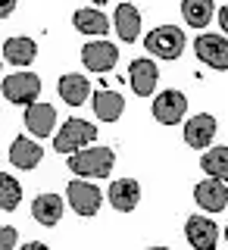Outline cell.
I'll list each match as a JSON object with an SVG mask.
<instances>
[{
  "mask_svg": "<svg viewBox=\"0 0 228 250\" xmlns=\"http://www.w3.org/2000/svg\"><path fill=\"white\" fill-rule=\"evenodd\" d=\"M16 10V0H3V6H0V13H3V16H10Z\"/></svg>",
  "mask_w": 228,
  "mask_h": 250,
  "instance_id": "4316f807",
  "label": "cell"
},
{
  "mask_svg": "<svg viewBox=\"0 0 228 250\" xmlns=\"http://www.w3.org/2000/svg\"><path fill=\"white\" fill-rule=\"evenodd\" d=\"M19 197H22V185L13 175L0 172V207H3V213H13L19 207Z\"/></svg>",
  "mask_w": 228,
  "mask_h": 250,
  "instance_id": "cb8c5ba5",
  "label": "cell"
},
{
  "mask_svg": "<svg viewBox=\"0 0 228 250\" xmlns=\"http://www.w3.org/2000/svg\"><path fill=\"white\" fill-rule=\"evenodd\" d=\"M0 244H3V250H13V247H16V229H13V225H3Z\"/></svg>",
  "mask_w": 228,
  "mask_h": 250,
  "instance_id": "d4e9b609",
  "label": "cell"
},
{
  "mask_svg": "<svg viewBox=\"0 0 228 250\" xmlns=\"http://www.w3.org/2000/svg\"><path fill=\"white\" fill-rule=\"evenodd\" d=\"M113 22H116L113 28H116V35H119V41H125V44L138 41V35H141V13H138L135 3H119L116 6Z\"/></svg>",
  "mask_w": 228,
  "mask_h": 250,
  "instance_id": "2e32d148",
  "label": "cell"
},
{
  "mask_svg": "<svg viewBox=\"0 0 228 250\" xmlns=\"http://www.w3.org/2000/svg\"><path fill=\"white\" fill-rule=\"evenodd\" d=\"M128 82H131V91H135L138 97H150L156 91V82H160V69H156L153 60L141 57L128 66Z\"/></svg>",
  "mask_w": 228,
  "mask_h": 250,
  "instance_id": "30bf717a",
  "label": "cell"
},
{
  "mask_svg": "<svg viewBox=\"0 0 228 250\" xmlns=\"http://www.w3.org/2000/svg\"><path fill=\"white\" fill-rule=\"evenodd\" d=\"M194 53L209 69H228V38L219 35H200L194 41Z\"/></svg>",
  "mask_w": 228,
  "mask_h": 250,
  "instance_id": "9c48e42d",
  "label": "cell"
},
{
  "mask_svg": "<svg viewBox=\"0 0 228 250\" xmlns=\"http://www.w3.org/2000/svg\"><path fill=\"white\" fill-rule=\"evenodd\" d=\"M94 3H97V6H104V3H106V0H94Z\"/></svg>",
  "mask_w": 228,
  "mask_h": 250,
  "instance_id": "83f0119b",
  "label": "cell"
},
{
  "mask_svg": "<svg viewBox=\"0 0 228 250\" xmlns=\"http://www.w3.org/2000/svg\"><path fill=\"white\" fill-rule=\"evenodd\" d=\"M106 197H109L116 213H131V209L138 207V200H141V185L135 178H119V182L109 185Z\"/></svg>",
  "mask_w": 228,
  "mask_h": 250,
  "instance_id": "5bb4252c",
  "label": "cell"
},
{
  "mask_svg": "<svg viewBox=\"0 0 228 250\" xmlns=\"http://www.w3.org/2000/svg\"><path fill=\"white\" fill-rule=\"evenodd\" d=\"M72 22H75V28L82 31V35H91V38H104L106 31H109V19L100 10H75L72 16Z\"/></svg>",
  "mask_w": 228,
  "mask_h": 250,
  "instance_id": "44dd1931",
  "label": "cell"
},
{
  "mask_svg": "<svg viewBox=\"0 0 228 250\" xmlns=\"http://www.w3.org/2000/svg\"><path fill=\"white\" fill-rule=\"evenodd\" d=\"M91 106H94V116L100 122H116L125 109V97L119 91H94Z\"/></svg>",
  "mask_w": 228,
  "mask_h": 250,
  "instance_id": "e0dca14e",
  "label": "cell"
},
{
  "mask_svg": "<svg viewBox=\"0 0 228 250\" xmlns=\"http://www.w3.org/2000/svg\"><path fill=\"white\" fill-rule=\"evenodd\" d=\"M200 169L213 178H222L228 182V147H213L200 156Z\"/></svg>",
  "mask_w": 228,
  "mask_h": 250,
  "instance_id": "603a6c76",
  "label": "cell"
},
{
  "mask_svg": "<svg viewBox=\"0 0 228 250\" xmlns=\"http://www.w3.org/2000/svg\"><path fill=\"white\" fill-rule=\"evenodd\" d=\"M94 138H97V125H91L84 119H69L57 135H53V150L57 153H75V150H82V147L94 144Z\"/></svg>",
  "mask_w": 228,
  "mask_h": 250,
  "instance_id": "7a4b0ae2",
  "label": "cell"
},
{
  "mask_svg": "<svg viewBox=\"0 0 228 250\" xmlns=\"http://www.w3.org/2000/svg\"><path fill=\"white\" fill-rule=\"evenodd\" d=\"M66 200H69V207H72L78 216H97L100 203H104V197H100V191H97V185L88 182V178H75V182H69Z\"/></svg>",
  "mask_w": 228,
  "mask_h": 250,
  "instance_id": "5b68a950",
  "label": "cell"
},
{
  "mask_svg": "<svg viewBox=\"0 0 228 250\" xmlns=\"http://www.w3.org/2000/svg\"><path fill=\"white\" fill-rule=\"evenodd\" d=\"M25 125L35 138H50L53 125H57V109L44 100H35V104L25 106Z\"/></svg>",
  "mask_w": 228,
  "mask_h": 250,
  "instance_id": "4fadbf2b",
  "label": "cell"
},
{
  "mask_svg": "<svg viewBox=\"0 0 228 250\" xmlns=\"http://www.w3.org/2000/svg\"><path fill=\"white\" fill-rule=\"evenodd\" d=\"M57 91H60V100H66L69 106H82V104H88V100H91V82L84 75H78V72L60 75Z\"/></svg>",
  "mask_w": 228,
  "mask_h": 250,
  "instance_id": "9a60e30c",
  "label": "cell"
},
{
  "mask_svg": "<svg viewBox=\"0 0 228 250\" xmlns=\"http://www.w3.org/2000/svg\"><path fill=\"white\" fill-rule=\"evenodd\" d=\"M82 62L91 72H113L119 62V50L109 41H88L82 47Z\"/></svg>",
  "mask_w": 228,
  "mask_h": 250,
  "instance_id": "ba28073f",
  "label": "cell"
},
{
  "mask_svg": "<svg viewBox=\"0 0 228 250\" xmlns=\"http://www.w3.org/2000/svg\"><path fill=\"white\" fill-rule=\"evenodd\" d=\"M194 200H197L207 213H222L228 207V182L213 178V175L203 178V182H197V188H194Z\"/></svg>",
  "mask_w": 228,
  "mask_h": 250,
  "instance_id": "52a82bcc",
  "label": "cell"
},
{
  "mask_svg": "<svg viewBox=\"0 0 228 250\" xmlns=\"http://www.w3.org/2000/svg\"><path fill=\"white\" fill-rule=\"evenodd\" d=\"M225 241H228V225H225Z\"/></svg>",
  "mask_w": 228,
  "mask_h": 250,
  "instance_id": "f1b7e54d",
  "label": "cell"
},
{
  "mask_svg": "<svg viewBox=\"0 0 228 250\" xmlns=\"http://www.w3.org/2000/svg\"><path fill=\"white\" fill-rule=\"evenodd\" d=\"M213 13H216L213 0H182V16H185L187 25H194V28L209 25Z\"/></svg>",
  "mask_w": 228,
  "mask_h": 250,
  "instance_id": "7402d4cb",
  "label": "cell"
},
{
  "mask_svg": "<svg viewBox=\"0 0 228 250\" xmlns=\"http://www.w3.org/2000/svg\"><path fill=\"white\" fill-rule=\"evenodd\" d=\"M185 238H187V244L197 247V250H213L219 241V225L207 216H191L185 222Z\"/></svg>",
  "mask_w": 228,
  "mask_h": 250,
  "instance_id": "8fae6325",
  "label": "cell"
},
{
  "mask_svg": "<svg viewBox=\"0 0 228 250\" xmlns=\"http://www.w3.org/2000/svg\"><path fill=\"white\" fill-rule=\"evenodd\" d=\"M35 57H38V47H35V41H31V38H10V41L3 44V60L13 62L16 69L35 62Z\"/></svg>",
  "mask_w": 228,
  "mask_h": 250,
  "instance_id": "ffe728a7",
  "label": "cell"
},
{
  "mask_svg": "<svg viewBox=\"0 0 228 250\" xmlns=\"http://www.w3.org/2000/svg\"><path fill=\"white\" fill-rule=\"evenodd\" d=\"M185 113H187V97H185L182 91L169 88V91L156 94V100H153V119L160 122V125H175V122H182Z\"/></svg>",
  "mask_w": 228,
  "mask_h": 250,
  "instance_id": "8992f818",
  "label": "cell"
},
{
  "mask_svg": "<svg viewBox=\"0 0 228 250\" xmlns=\"http://www.w3.org/2000/svg\"><path fill=\"white\" fill-rule=\"evenodd\" d=\"M41 94V78L35 72H16V75H6L3 78V97L16 106H28L38 100Z\"/></svg>",
  "mask_w": 228,
  "mask_h": 250,
  "instance_id": "277c9868",
  "label": "cell"
},
{
  "mask_svg": "<svg viewBox=\"0 0 228 250\" xmlns=\"http://www.w3.org/2000/svg\"><path fill=\"white\" fill-rule=\"evenodd\" d=\"M213 138H216V119L209 113H197V116H191V119L185 122L187 147H194V150H207V147L213 144Z\"/></svg>",
  "mask_w": 228,
  "mask_h": 250,
  "instance_id": "7c38bea8",
  "label": "cell"
},
{
  "mask_svg": "<svg viewBox=\"0 0 228 250\" xmlns=\"http://www.w3.org/2000/svg\"><path fill=\"white\" fill-rule=\"evenodd\" d=\"M31 216L38 225H57L62 219V197L60 194H38L31 203Z\"/></svg>",
  "mask_w": 228,
  "mask_h": 250,
  "instance_id": "ac0fdd59",
  "label": "cell"
},
{
  "mask_svg": "<svg viewBox=\"0 0 228 250\" xmlns=\"http://www.w3.org/2000/svg\"><path fill=\"white\" fill-rule=\"evenodd\" d=\"M219 25H222V31H225V38H228V3L219 10Z\"/></svg>",
  "mask_w": 228,
  "mask_h": 250,
  "instance_id": "484cf974",
  "label": "cell"
},
{
  "mask_svg": "<svg viewBox=\"0 0 228 250\" xmlns=\"http://www.w3.org/2000/svg\"><path fill=\"white\" fill-rule=\"evenodd\" d=\"M113 163H116V153L113 147H82L69 156V169L82 178H106L113 172Z\"/></svg>",
  "mask_w": 228,
  "mask_h": 250,
  "instance_id": "6da1fadb",
  "label": "cell"
},
{
  "mask_svg": "<svg viewBox=\"0 0 228 250\" xmlns=\"http://www.w3.org/2000/svg\"><path fill=\"white\" fill-rule=\"evenodd\" d=\"M144 47L160 60H178L185 50V31L178 25H160L144 38Z\"/></svg>",
  "mask_w": 228,
  "mask_h": 250,
  "instance_id": "3957f363",
  "label": "cell"
},
{
  "mask_svg": "<svg viewBox=\"0 0 228 250\" xmlns=\"http://www.w3.org/2000/svg\"><path fill=\"white\" fill-rule=\"evenodd\" d=\"M41 144L38 141H31V138H16L13 144H10V160H13V166H19V169H35L38 163H41Z\"/></svg>",
  "mask_w": 228,
  "mask_h": 250,
  "instance_id": "d6986e66",
  "label": "cell"
}]
</instances>
